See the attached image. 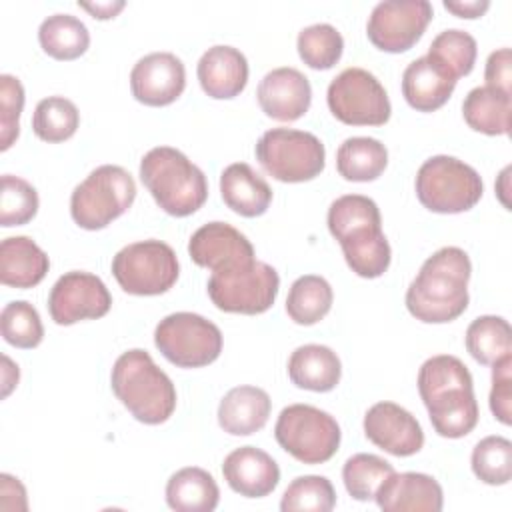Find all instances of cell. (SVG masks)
Wrapping results in <instances>:
<instances>
[{"mask_svg": "<svg viewBox=\"0 0 512 512\" xmlns=\"http://www.w3.org/2000/svg\"><path fill=\"white\" fill-rule=\"evenodd\" d=\"M470 256L458 246H444L424 260L406 290L408 312L426 324H446L468 308Z\"/></svg>", "mask_w": 512, "mask_h": 512, "instance_id": "6da1fadb", "label": "cell"}, {"mask_svg": "<svg viewBox=\"0 0 512 512\" xmlns=\"http://www.w3.org/2000/svg\"><path fill=\"white\" fill-rule=\"evenodd\" d=\"M114 396L142 424H162L176 410V388L142 348L122 352L110 374Z\"/></svg>", "mask_w": 512, "mask_h": 512, "instance_id": "7a4b0ae2", "label": "cell"}, {"mask_svg": "<svg viewBox=\"0 0 512 512\" xmlns=\"http://www.w3.org/2000/svg\"><path fill=\"white\" fill-rule=\"evenodd\" d=\"M140 180L154 202L176 218L194 214L208 198L204 172L172 146H156L142 156Z\"/></svg>", "mask_w": 512, "mask_h": 512, "instance_id": "3957f363", "label": "cell"}, {"mask_svg": "<svg viewBox=\"0 0 512 512\" xmlns=\"http://www.w3.org/2000/svg\"><path fill=\"white\" fill-rule=\"evenodd\" d=\"M134 198L132 174L118 164H102L72 190L70 216L84 230H102L122 216Z\"/></svg>", "mask_w": 512, "mask_h": 512, "instance_id": "277c9868", "label": "cell"}, {"mask_svg": "<svg viewBox=\"0 0 512 512\" xmlns=\"http://www.w3.org/2000/svg\"><path fill=\"white\" fill-rule=\"evenodd\" d=\"M416 196L436 214H460L478 204L484 192L480 174L448 154L428 158L416 172Z\"/></svg>", "mask_w": 512, "mask_h": 512, "instance_id": "5b68a950", "label": "cell"}, {"mask_svg": "<svg viewBox=\"0 0 512 512\" xmlns=\"http://www.w3.org/2000/svg\"><path fill=\"white\" fill-rule=\"evenodd\" d=\"M256 160L278 182H308L326 166V148L318 136L294 128L266 130L256 142Z\"/></svg>", "mask_w": 512, "mask_h": 512, "instance_id": "8992f818", "label": "cell"}, {"mask_svg": "<svg viewBox=\"0 0 512 512\" xmlns=\"http://www.w3.org/2000/svg\"><path fill=\"white\" fill-rule=\"evenodd\" d=\"M274 438L298 462L324 464L338 452L342 432L332 414L310 404H290L278 414Z\"/></svg>", "mask_w": 512, "mask_h": 512, "instance_id": "52a82bcc", "label": "cell"}, {"mask_svg": "<svg viewBox=\"0 0 512 512\" xmlns=\"http://www.w3.org/2000/svg\"><path fill=\"white\" fill-rule=\"evenodd\" d=\"M112 274L128 294L158 296L176 284L180 264L170 244L150 238L120 248L112 258Z\"/></svg>", "mask_w": 512, "mask_h": 512, "instance_id": "ba28073f", "label": "cell"}, {"mask_svg": "<svg viewBox=\"0 0 512 512\" xmlns=\"http://www.w3.org/2000/svg\"><path fill=\"white\" fill-rule=\"evenodd\" d=\"M160 354L178 368H202L222 352V332L208 318L194 312H174L154 330Z\"/></svg>", "mask_w": 512, "mask_h": 512, "instance_id": "9c48e42d", "label": "cell"}, {"mask_svg": "<svg viewBox=\"0 0 512 512\" xmlns=\"http://www.w3.org/2000/svg\"><path fill=\"white\" fill-rule=\"evenodd\" d=\"M332 116L348 126H382L390 120L392 106L380 80L358 66L342 70L326 90Z\"/></svg>", "mask_w": 512, "mask_h": 512, "instance_id": "30bf717a", "label": "cell"}, {"mask_svg": "<svg viewBox=\"0 0 512 512\" xmlns=\"http://www.w3.org/2000/svg\"><path fill=\"white\" fill-rule=\"evenodd\" d=\"M278 288V272L260 260L238 270L212 272L206 284L208 296L218 310L248 316L266 312L274 304Z\"/></svg>", "mask_w": 512, "mask_h": 512, "instance_id": "8fae6325", "label": "cell"}, {"mask_svg": "<svg viewBox=\"0 0 512 512\" xmlns=\"http://www.w3.org/2000/svg\"><path fill=\"white\" fill-rule=\"evenodd\" d=\"M432 16L428 0H384L372 8L366 34L378 50L400 54L422 38Z\"/></svg>", "mask_w": 512, "mask_h": 512, "instance_id": "7c38bea8", "label": "cell"}, {"mask_svg": "<svg viewBox=\"0 0 512 512\" xmlns=\"http://www.w3.org/2000/svg\"><path fill=\"white\" fill-rule=\"evenodd\" d=\"M110 306L112 296L106 284L96 274L84 270L62 274L48 296V312L58 326L102 318L110 312Z\"/></svg>", "mask_w": 512, "mask_h": 512, "instance_id": "4fadbf2b", "label": "cell"}, {"mask_svg": "<svg viewBox=\"0 0 512 512\" xmlns=\"http://www.w3.org/2000/svg\"><path fill=\"white\" fill-rule=\"evenodd\" d=\"M418 392L428 416H436L476 400L468 366L452 354L432 356L420 366Z\"/></svg>", "mask_w": 512, "mask_h": 512, "instance_id": "5bb4252c", "label": "cell"}, {"mask_svg": "<svg viewBox=\"0 0 512 512\" xmlns=\"http://www.w3.org/2000/svg\"><path fill=\"white\" fill-rule=\"evenodd\" d=\"M188 254L194 264L212 272L238 270L256 260L250 240L228 222L200 226L188 242Z\"/></svg>", "mask_w": 512, "mask_h": 512, "instance_id": "9a60e30c", "label": "cell"}, {"mask_svg": "<svg viewBox=\"0 0 512 512\" xmlns=\"http://www.w3.org/2000/svg\"><path fill=\"white\" fill-rule=\"evenodd\" d=\"M186 88L184 62L172 52H150L130 72L132 96L144 106H168Z\"/></svg>", "mask_w": 512, "mask_h": 512, "instance_id": "2e32d148", "label": "cell"}, {"mask_svg": "<svg viewBox=\"0 0 512 512\" xmlns=\"http://www.w3.org/2000/svg\"><path fill=\"white\" fill-rule=\"evenodd\" d=\"M364 436L392 456H412L424 446V432L416 416L396 402H376L364 414Z\"/></svg>", "mask_w": 512, "mask_h": 512, "instance_id": "e0dca14e", "label": "cell"}, {"mask_svg": "<svg viewBox=\"0 0 512 512\" xmlns=\"http://www.w3.org/2000/svg\"><path fill=\"white\" fill-rule=\"evenodd\" d=\"M256 98L262 112L278 122L302 118L312 102L310 80L292 66L274 68L260 80Z\"/></svg>", "mask_w": 512, "mask_h": 512, "instance_id": "ac0fdd59", "label": "cell"}, {"mask_svg": "<svg viewBox=\"0 0 512 512\" xmlns=\"http://www.w3.org/2000/svg\"><path fill=\"white\" fill-rule=\"evenodd\" d=\"M386 512H440L444 494L438 480L422 472H392L374 496Z\"/></svg>", "mask_w": 512, "mask_h": 512, "instance_id": "d6986e66", "label": "cell"}, {"mask_svg": "<svg viewBox=\"0 0 512 512\" xmlns=\"http://www.w3.org/2000/svg\"><path fill=\"white\" fill-rule=\"evenodd\" d=\"M222 476L236 494L264 498L278 486L280 468L268 452L256 446H240L224 458Z\"/></svg>", "mask_w": 512, "mask_h": 512, "instance_id": "ffe728a7", "label": "cell"}, {"mask_svg": "<svg viewBox=\"0 0 512 512\" xmlns=\"http://www.w3.org/2000/svg\"><path fill=\"white\" fill-rule=\"evenodd\" d=\"M196 74L202 90L210 98L230 100L246 88L248 60L238 48L216 44L200 56Z\"/></svg>", "mask_w": 512, "mask_h": 512, "instance_id": "44dd1931", "label": "cell"}, {"mask_svg": "<svg viewBox=\"0 0 512 512\" xmlns=\"http://www.w3.org/2000/svg\"><path fill=\"white\" fill-rule=\"evenodd\" d=\"M456 78L434 58L420 56L412 60L402 74V96L418 112L442 108L456 88Z\"/></svg>", "mask_w": 512, "mask_h": 512, "instance_id": "7402d4cb", "label": "cell"}, {"mask_svg": "<svg viewBox=\"0 0 512 512\" xmlns=\"http://www.w3.org/2000/svg\"><path fill=\"white\" fill-rule=\"evenodd\" d=\"M328 230L340 248L360 244L382 234V218L378 204L362 194H344L328 208Z\"/></svg>", "mask_w": 512, "mask_h": 512, "instance_id": "603a6c76", "label": "cell"}, {"mask_svg": "<svg viewBox=\"0 0 512 512\" xmlns=\"http://www.w3.org/2000/svg\"><path fill=\"white\" fill-rule=\"evenodd\" d=\"M272 400L258 386H236L218 404V424L230 436H250L268 422Z\"/></svg>", "mask_w": 512, "mask_h": 512, "instance_id": "cb8c5ba5", "label": "cell"}, {"mask_svg": "<svg viewBox=\"0 0 512 512\" xmlns=\"http://www.w3.org/2000/svg\"><path fill=\"white\" fill-rule=\"evenodd\" d=\"M220 196L232 212L244 218L262 216L272 202L268 182L246 162H234L222 170Z\"/></svg>", "mask_w": 512, "mask_h": 512, "instance_id": "d4e9b609", "label": "cell"}, {"mask_svg": "<svg viewBox=\"0 0 512 512\" xmlns=\"http://www.w3.org/2000/svg\"><path fill=\"white\" fill-rule=\"evenodd\" d=\"M50 268L46 252L28 236H10L0 244V282L10 288H34Z\"/></svg>", "mask_w": 512, "mask_h": 512, "instance_id": "484cf974", "label": "cell"}, {"mask_svg": "<svg viewBox=\"0 0 512 512\" xmlns=\"http://www.w3.org/2000/svg\"><path fill=\"white\" fill-rule=\"evenodd\" d=\"M342 364L338 354L324 344L298 346L288 358V378L296 388L330 392L338 386Z\"/></svg>", "mask_w": 512, "mask_h": 512, "instance_id": "4316f807", "label": "cell"}, {"mask_svg": "<svg viewBox=\"0 0 512 512\" xmlns=\"http://www.w3.org/2000/svg\"><path fill=\"white\" fill-rule=\"evenodd\" d=\"M218 500V484L204 468H180L166 482V504L176 512H212Z\"/></svg>", "mask_w": 512, "mask_h": 512, "instance_id": "83f0119b", "label": "cell"}, {"mask_svg": "<svg viewBox=\"0 0 512 512\" xmlns=\"http://www.w3.org/2000/svg\"><path fill=\"white\" fill-rule=\"evenodd\" d=\"M462 116L476 132L486 136H504L510 132L512 96L490 86H476L462 102Z\"/></svg>", "mask_w": 512, "mask_h": 512, "instance_id": "f1b7e54d", "label": "cell"}, {"mask_svg": "<svg viewBox=\"0 0 512 512\" xmlns=\"http://www.w3.org/2000/svg\"><path fill=\"white\" fill-rule=\"evenodd\" d=\"M386 166V146L370 136L346 138L336 150V170L348 182H372Z\"/></svg>", "mask_w": 512, "mask_h": 512, "instance_id": "f546056e", "label": "cell"}, {"mask_svg": "<svg viewBox=\"0 0 512 512\" xmlns=\"http://www.w3.org/2000/svg\"><path fill=\"white\" fill-rule=\"evenodd\" d=\"M42 50L54 60H76L90 46L86 24L72 14H52L38 28Z\"/></svg>", "mask_w": 512, "mask_h": 512, "instance_id": "4dcf8cb0", "label": "cell"}, {"mask_svg": "<svg viewBox=\"0 0 512 512\" xmlns=\"http://www.w3.org/2000/svg\"><path fill=\"white\" fill-rule=\"evenodd\" d=\"M332 302L334 292L328 280L318 274H304L288 290L286 314L300 326H312L330 312Z\"/></svg>", "mask_w": 512, "mask_h": 512, "instance_id": "1f68e13d", "label": "cell"}, {"mask_svg": "<svg viewBox=\"0 0 512 512\" xmlns=\"http://www.w3.org/2000/svg\"><path fill=\"white\" fill-rule=\"evenodd\" d=\"M470 356L484 366H492L496 360L512 354V330L506 318L484 314L470 322L464 336Z\"/></svg>", "mask_w": 512, "mask_h": 512, "instance_id": "d6a6232c", "label": "cell"}, {"mask_svg": "<svg viewBox=\"0 0 512 512\" xmlns=\"http://www.w3.org/2000/svg\"><path fill=\"white\" fill-rule=\"evenodd\" d=\"M80 124V112L76 104L64 96L42 98L32 116L34 134L50 144L64 142L72 138Z\"/></svg>", "mask_w": 512, "mask_h": 512, "instance_id": "836d02e7", "label": "cell"}, {"mask_svg": "<svg viewBox=\"0 0 512 512\" xmlns=\"http://www.w3.org/2000/svg\"><path fill=\"white\" fill-rule=\"evenodd\" d=\"M296 48L306 66L312 70H328L342 58L344 38L332 24L318 22L298 32Z\"/></svg>", "mask_w": 512, "mask_h": 512, "instance_id": "e575fe53", "label": "cell"}, {"mask_svg": "<svg viewBox=\"0 0 512 512\" xmlns=\"http://www.w3.org/2000/svg\"><path fill=\"white\" fill-rule=\"evenodd\" d=\"M394 472L392 464L376 454H354L342 466V480L346 492L358 500L368 502L374 500L380 484Z\"/></svg>", "mask_w": 512, "mask_h": 512, "instance_id": "d590c367", "label": "cell"}, {"mask_svg": "<svg viewBox=\"0 0 512 512\" xmlns=\"http://www.w3.org/2000/svg\"><path fill=\"white\" fill-rule=\"evenodd\" d=\"M474 476L488 486H504L512 478V442L504 436L482 438L470 456Z\"/></svg>", "mask_w": 512, "mask_h": 512, "instance_id": "8d00e7d4", "label": "cell"}, {"mask_svg": "<svg viewBox=\"0 0 512 512\" xmlns=\"http://www.w3.org/2000/svg\"><path fill=\"white\" fill-rule=\"evenodd\" d=\"M476 54L478 46L474 36L460 28L442 30L428 48V56L444 66L456 80L472 72Z\"/></svg>", "mask_w": 512, "mask_h": 512, "instance_id": "74e56055", "label": "cell"}, {"mask_svg": "<svg viewBox=\"0 0 512 512\" xmlns=\"http://www.w3.org/2000/svg\"><path fill=\"white\" fill-rule=\"evenodd\" d=\"M336 506V492L326 476L306 474L294 478L282 494V512H330Z\"/></svg>", "mask_w": 512, "mask_h": 512, "instance_id": "f35d334b", "label": "cell"}, {"mask_svg": "<svg viewBox=\"0 0 512 512\" xmlns=\"http://www.w3.org/2000/svg\"><path fill=\"white\" fill-rule=\"evenodd\" d=\"M2 338L16 348H36L44 338V326L38 310L26 300H12L0 312Z\"/></svg>", "mask_w": 512, "mask_h": 512, "instance_id": "ab89813d", "label": "cell"}, {"mask_svg": "<svg viewBox=\"0 0 512 512\" xmlns=\"http://www.w3.org/2000/svg\"><path fill=\"white\" fill-rule=\"evenodd\" d=\"M36 188L20 176L4 174L0 192V224L4 228L28 224L38 212Z\"/></svg>", "mask_w": 512, "mask_h": 512, "instance_id": "60d3db41", "label": "cell"}, {"mask_svg": "<svg viewBox=\"0 0 512 512\" xmlns=\"http://www.w3.org/2000/svg\"><path fill=\"white\" fill-rule=\"evenodd\" d=\"M24 108V86L12 74L0 76V150H8L20 134V114Z\"/></svg>", "mask_w": 512, "mask_h": 512, "instance_id": "b9f144b4", "label": "cell"}, {"mask_svg": "<svg viewBox=\"0 0 512 512\" xmlns=\"http://www.w3.org/2000/svg\"><path fill=\"white\" fill-rule=\"evenodd\" d=\"M512 354L492 364L490 410L498 422L508 426L512 422Z\"/></svg>", "mask_w": 512, "mask_h": 512, "instance_id": "7bdbcfd3", "label": "cell"}, {"mask_svg": "<svg viewBox=\"0 0 512 512\" xmlns=\"http://www.w3.org/2000/svg\"><path fill=\"white\" fill-rule=\"evenodd\" d=\"M484 80H486V86L510 94L512 52L508 46L490 52V56L486 60V68H484Z\"/></svg>", "mask_w": 512, "mask_h": 512, "instance_id": "ee69618b", "label": "cell"}, {"mask_svg": "<svg viewBox=\"0 0 512 512\" xmlns=\"http://www.w3.org/2000/svg\"><path fill=\"white\" fill-rule=\"evenodd\" d=\"M0 508L2 510H28V500H26V488L24 484L10 476V474H0Z\"/></svg>", "mask_w": 512, "mask_h": 512, "instance_id": "f6af8a7d", "label": "cell"}, {"mask_svg": "<svg viewBox=\"0 0 512 512\" xmlns=\"http://www.w3.org/2000/svg\"><path fill=\"white\" fill-rule=\"evenodd\" d=\"M444 8L458 18H480L488 8V0H444Z\"/></svg>", "mask_w": 512, "mask_h": 512, "instance_id": "bcb514c9", "label": "cell"}, {"mask_svg": "<svg viewBox=\"0 0 512 512\" xmlns=\"http://www.w3.org/2000/svg\"><path fill=\"white\" fill-rule=\"evenodd\" d=\"M78 6L90 12L98 20H108V18H114L126 4L122 0H114V2H94V4L78 2Z\"/></svg>", "mask_w": 512, "mask_h": 512, "instance_id": "7dc6e473", "label": "cell"}, {"mask_svg": "<svg viewBox=\"0 0 512 512\" xmlns=\"http://www.w3.org/2000/svg\"><path fill=\"white\" fill-rule=\"evenodd\" d=\"M2 384H4V388H2V398H6L10 392H12V388L18 384V378H20V372H18V366L4 354L2 356Z\"/></svg>", "mask_w": 512, "mask_h": 512, "instance_id": "c3c4849f", "label": "cell"}]
</instances>
